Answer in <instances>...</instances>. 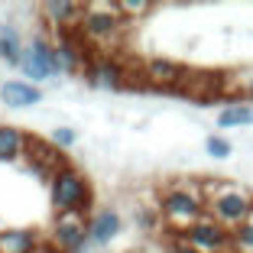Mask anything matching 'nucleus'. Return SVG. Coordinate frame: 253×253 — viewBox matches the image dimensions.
<instances>
[{
	"instance_id": "16",
	"label": "nucleus",
	"mask_w": 253,
	"mask_h": 253,
	"mask_svg": "<svg viewBox=\"0 0 253 253\" xmlns=\"http://www.w3.org/2000/svg\"><path fill=\"white\" fill-rule=\"evenodd\" d=\"M217 126L221 130H237V126H253V101H234V104L217 111Z\"/></svg>"
},
{
	"instance_id": "1",
	"label": "nucleus",
	"mask_w": 253,
	"mask_h": 253,
	"mask_svg": "<svg viewBox=\"0 0 253 253\" xmlns=\"http://www.w3.org/2000/svg\"><path fill=\"white\" fill-rule=\"evenodd\" d=\"M201 195L208 205V217L224 224L227 231L247 224L253 208V195L237 182H221V179H201Z\"/></svg>"
},
{
	"instance_id": "18",
	"label": "nucleus",
	"mask_w": 253,
	"mask_h": 253,
	"mask_svg": "<svg viewBox=\"0 0 253 253\" xmlns=\"http://www.w3.org/2000/svg\"><path fill=\"white\" fill-rule=\"evenodd\" d=\"M23 49H26V45H20V33H16L10 23H3V26H0V62L20 68Z\"/></svg>"
},
{
	"instance_id": "9",
	"label": "nucleus",
	"mask_w": 253,
	"mask_h": 253,
	"mask_svg": "<svg viewBox=\"0 0 253 253\" xmlns=\"http://www.w3.org/2000/svg\"><path fill=\"white\" fill-rule=\"evenodd\" d=\"M23 156L30 159V166L36 172H42V179H49V182H52L55 172L65 169V156H62V149L55 146V143H45V140L30 136V133H26V153H23Z\"/></svg>"
},
{
	"instance_id": "15",
	"label": "nucleus",
	"mask_w": 253,
	"mask_h": 253,
	"mask_svg": "<svg viewBox=\"0 0 253 253\" xmlns=\"http://www.w3.org/2000/svg\"><path fill=\"white\" fill-rule=\"evenodd\" d=\"M0 101H3L7 107H13V111H26V107H36L39 101H42V91H39L36 84L16 78V82L0 84Z\"/></svg>"
},
{
	"instance_id": "8",
	"label": "nucleus",
	"mask_w": 253,
	"mask_h": 253,
	"mask_svg": "<svg viewBox=\"0 0 253 253\" xmlns=\"http://www.w3.org/2000/svg\"><path fill=\"white\" fill-rule=\"evenodd\" d=\"M126 72H130V68H126L120 59H114V55H94V59H88V68H84L88 82L94 84V88H101V91L124 88Z\"/></svg>"
},
{
	"instance_id": "5",
	"label": "nucleus",
	"mask_w": 253,
	"mask_h": 253,
	"mask_svg": "<svg viewBox=\"0 0 253 253\" xmlns=\"http://www.w3.org/2000/svg\"><path fill=\"white\" fill-rule=\"evenodd\" d=\"M49 240H52V250H59V253H82L91 244L88 217L84 214H55Z\"/></svg>"
},
{
	"instance_id": "20",
	"label": "nucleus",
	"mask_w": 253,
	"mask_h": 253,
	"mask_svg": "<svg viewBox=\"0 0 253 253\" xmlns=\"http://www.w3.org/2000/svg\"><path fill=\"white\" fill-rule=\"evenodd\" d=\"M205 153H208L211 159H231L234 146H231V140H227V136H221V133H211L208 140H205Z\"/></svg>"
},
{
	"instance_id": "6",
	"label": "nucleus",
	"mask_w": 253,
	"mask_h": 253,
	"mask_svg": "<svg viewBox=\"0 0 253 253\" xmlns=\"http://www.w3.org/2000/svg\"><path fill=\"white\" fill-rule=\"evenodd\" d=\"M182 237H185V244L192 247V250H198V253H227V250H234L231 231H227L224 224H217L214 217H201V221L192 224Z\"/></svg>"
},
{
	"instance_id": "13",
	"label": "nucleus",
	"mask_w": 253,
	"mask_h": 253,
	"mask_svg": "<svg viewBox=\"0 0 253 253\" xmlns=\"http://www.w3.org/2000/svg\"><path fill=\"white\" fill-rule=\"evenodd\" d=\"M0 253H42V237L36 227H3Z\"/></svg>"
},
{
	"instance_id": "7",
	"label": "nucleus",
	"mask_w": 253,
	"mask_h": 253,
	"mask_svg": "<svg viewBox=\"0 0 253 253\" xmlns=\"http://www.w3.org/2000/svg\"><path fill=\"white\" fill-rule=\"evenodd\" d=\"M20 72H23V82L30 84H42L52 78V42L42 36H36L26 49H23V62H20Z\"/></svg>"
},
{
	"instance_id": "11",
	"label": "nucleus",
	"mask_w": 253,
	"mask_h": 253,
	"mask_svg": "<svg viewBox=\"0 0 253 253\" xmlns=\"http://www.w3.org/2000/svg\"><path fill=\"white\" fill-rule=\"evenodd\" d=\"M143 78L153 88H179V84H185L188 68H182L172 59H149L143 62Z\"/></svg>"
},
{
	"instance_id": "14",
	"label": "nucleus",
	"mask_w": 253,
	"mask_h": 253,
	"mask_svg": "<svg viewBox=\"0 0 253 253\" xmlns=\"http://www.w3.org/2000/svg\"><path fill=\"white\" fill-rule=\"evenodd\" d=\"M120 231H124V217H120L114 208H101V211H94V214L88 217V234H91V244H97V247L111 244V240L117 237Z\"/></svg>"
},
{
	"instance_id": "4",
	"label": "nucleus",
	"mask_w": 253,
	"mask_h": 253,
	"mask_svg": "<svg viewBox=\"0 0 253 253\" xmlns=\"http://www.w3.org/2000/svg\"><path fill=\"white\" fill-rule=\"evenodd\" d=\"M49 201L55 214H84L91 208V182L78 169L65 166L49 182Z\"/></svg>"
},
{
	"instance_id": "19",
	"label": "nucleus",
	"mask_w": 253,
	"mask_h": 253,
	"mask_svg": "<svg viewBox=\"0 0 253 253\" xmlns=\"http://www.w3.org/2000/svg\"><path fill=\"white\" fill-rule=\"evenodd\" d=\"M149 10H153V3L149 0H117V13L124 16L126 23L140 20V16H146Z\"/></svg>"
},
{
	"instance_id": "17",
	"label": "nucleus",
	"mask_w": 253,
	"mask_h": 253,
	"mask_svg": "<svg viewBox=\"0 0 253 253\" xmlns=\"http://www.w3.org/2000/svg\"><path fill=\"white\" fill-rule=\"evenodd\" d=\"M26 153V133L16 126L0 124V163H16Z\"/></svg>"
},
{
	"instance_id": "24",
	"label": "nucleus",
	"mask_w": 253,
	"mask_h": 253,
	"mask_svg": "<svg viewBox=\"0 0 253 253\" xmlns=\"http://www.w3.org/2000/svg\"><path fill=\"white\" fill-rule=\"evenodd\" d=\"M169 253H198V250H192V247L185 244V237H179V240H175V244L169 247Z\"/></svg>"
},
{
	"instance_id": "22",
	"label": "nucleus",
	"mask_w": 253,
	"mask_h": 253,
	"mask_svg": "<svg viewBox=\"0 0 253 253\" xmlns=\"http://www.w3.org/2000/svg\"><path fill=\"white\" fill-rule=\"evenodd\" d=\"M231 237H234V250L253 253V224H240V227H234Z\"/></svg>"
},
{
	"instance_id": "21",
	"label": "nucleus",
	"mask_w": 253,
	"mask_h": 253,
	"mask_svg": "<svg viewBox=\"0 0 253 253\" xmlns=\"http://www.w3.org/2000/svg\"><path fill=\"white\" fill-rule=\"evenodd\" d=\"M133 221H136V227H143V231H156V227H159V221H163V214H159V208L140 205V208L133 211Z\"/></svg>"
},
{
	"instance_id": "3",
	"label": "nucleus",
	"mask_w": 253,
	"mask_h": 253,
	"mask_svg": "<svg viewBox=\"0 0 253 253\" xmlns=\"http://www.w3.org/2000/svg\"><path fill=\"white\" fill-rule=\"evenodd\" d=\"M124 30H126V20L117 13V3H104V0L84 3V16H82V26H78L82 42L107 49V45H117L124 39Z\"/></svg>"
},
{
	"instance_id": "12",
	"label": "nucleus",
	"mask_w": 253,
	"mask_h": 253,
	"mask_svg": "<svg viewBox=\"0 0 253 253\" xmlns=\"http://www.w3.org/2000/svg\"><path fill=\"white\" fill-rule=\"evenodd\" d=\"M82 39H68V36H59V42H52V72L55 75H78L82 65L88 68L84 62V52H82Z\"/></svg>"
},
{
	"instance_id": "10",
	"label": "nucleus",
	"mask_w": 253,
	"mask_h": 253,
	"mask_svg": "<svg viewBox=\"0 0 253 253\" xmlns=\"http://www.w3.org/2000/svg\"><path fill=\"white\" fill-rule=\"evenodd\" d=\"M42 16L55 30V36H68V30H78L82 26L84 3H75V0H49V3H42Z\"/></svg>"
},
{
	"instance_id": "23",
	"label": "nucleus",
	"mask_w": 253,
	"mask_h": 253,
	"mask_svg": "<svg viewBox=\"0 0 253 253\" xmlns=\"http://www.w3.org/2000/svg\"><path fill=\"white\" fill-rule=\"evenodd\" d=\"M75 140H78V133H75L72 126H55V130H52V143L59 149H72Z\"/></svg>"
},
{
	"instance_id": "2",
	"label": "nucleus",
	"mask_w": 253,
	"mask_h": 253,
	"mask_svg": "<svg viewBox=\"0 0 253 253\" xmlns=\"http://www.w3.org/2000/svg\"><path fill=\"white\" fill-rule=\"evenodd\" d=\"M159 214L169 227H175L179 234H185L192 224H198L201 217H208V205L201 195V182H175V185L163 188L156 201Z\"/></svg>"
},
{
	"instance_id": "25",
	"label": "nucleus",
	"mask_w": 253,
	"mask_h": 253,
	"mask_svg": "<svg viewBox=\"0 0 253 253\" xmlns=\"http://www.w3.org/2000/svg\"><path fill=\"white\" fill-rule=\"evenodd\" d=\"M247 224H253V208H250V217H247Z\"/></svg>"
}]
</instances>
